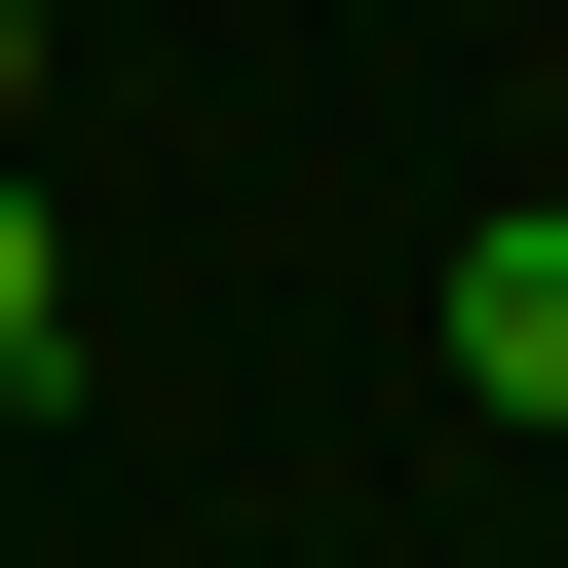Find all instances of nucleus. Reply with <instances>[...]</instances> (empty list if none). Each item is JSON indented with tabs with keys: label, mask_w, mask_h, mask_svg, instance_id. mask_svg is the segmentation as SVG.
<instances>
[{
	"label": "nucleus",
	"mask_w": 568,
	"mask_h": 568,
	"mask_svg": "<svg viewBox=\"0 0 568 568\" xmlns=\"http://www.w3.org/2000/svg\"><path fill=\"white\" fill-rule=\"evenodd\" d=\"M0 152H39V0H0Z\"/></svg>",
	"instance_id": "7ed1b4c3"
},
{
	"label": "nucleus",
	"mask_w": 568,
	"mask_h": 568,
	"mask_svg": "<svg viewBox=\"0 0 568 568\" xmlns=\"http://www.w3.org/2000/svg\"><path fill=\"white\" fill-rule=\"evenodd\" d=\"M0 379H77V227H39V152H0Z\"/></svg>",
	"instance_id": "f03ea898"
},
{
	"label": "nucleus",
	"mask_w": 568,
	"mask_h": 568,
	"mask_svg": "<svg viewBox=\"0 0 568 568\" xmlns=\"http://www.w3.org/2000/svg\"><path fill=\"white\" fill-rule=\"evenodd\" d=\"M455 379L568 455V190H493V227H455Z\"/></svg>",
	"instance_id": "f257e3e1"
}]
</instances>
